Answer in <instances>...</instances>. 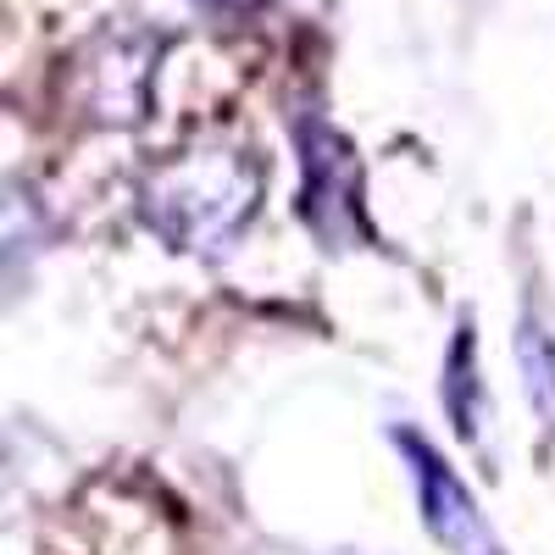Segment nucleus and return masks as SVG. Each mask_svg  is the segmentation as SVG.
Segmentation results:
<instances>
[{"label": "nucleus", "instance_id": "nucleus-1", "mask_svg": "<svg viewBox=\"0 0 555 555\" xmlns=\"http://www.w3.org/2000/svg\"><path fill=\"white\" fill-rule=\"evenodd\" d=\"M267 172L245 145H190L145 167L133 211L167 250L217 256L256 217Z\"/></svg>", "mask_w": 555, "mask_h": 555}, {"label": "nucleus", "instance_id": "nucleus-2", "mask_svg": "<svg viewBox=\"0 0 555 555\" xmlns=\"http://www.w3.org/2000/svg\"><path fill=\"white\" fill-rule=\"evenodd\" d=\"M167 39L145 23H112L67 67V106L95 128H133L151 112V83Z\"/></svg>", "mask_w": 555, "mask_h": 555}, {"label": "nucleus", "instance_id": "nucleus-3", "mask_svg": "<svg viewBox=\"0 0 555 555\" xmlns=\"http://www.w3.org/2000/svg\"><path fill=\"white\" fill-rule=\"evenodd\" d=\"M295 145H300V222L328 250H350L366 234L356 145L322 117L295 128Z\"/></svg>", "mask_w": 555, "mask_h": 555}, {"label": "nucleus", "instance_id": "nucleus-4", "mask_svg": "<svg viewBox=\"0 0 555 555\" xmlns=\"http://www.w3.org/2000/svg\"><path fill=\"white\" fill-rule=\"evenodd\" d=\"M395 444H400L405 461H411V483H416V500H423V522H428V533H434L450 555H505L500 539L489 533L483 512H478L473 489L455 478L450 461H444L423 434H416V428H400Z\"/></svg>", "mask_w": 555, "mask_h": 555}, {"label": "nucleus", "instance_id": "nucleus-5", "mask_svg": "<svg viewBox=\"0 0 555 555\" xmlns=\"http://www.w3.org/2000/svg\"><path fill=\"white\" fill-rule=\"evenodd\" d=\"M439 395H444V411L455 434L467 439L473 450L483 444V378H478V339H473V322L461 317V328L450 339V356H444V378H439Z\"/></svg>", "mask_w": 555, "mask_h": 555}, {"label": "nucleus", "instance_id": "nucleus-6", "mask_svg": "<svg viewBox=\"0 0 555 555\" xmlns=\"http://www.w3.org/2000/svg\"><path fill=\"white\" fill-rule=\"evenodd\" d=\"M517 366H522V395L539 423V439L550 450L555 444V339L539 317H522L517 328Z\"/></svg>", "mask_w": 555, "mask_h": 555}]
</instances>
